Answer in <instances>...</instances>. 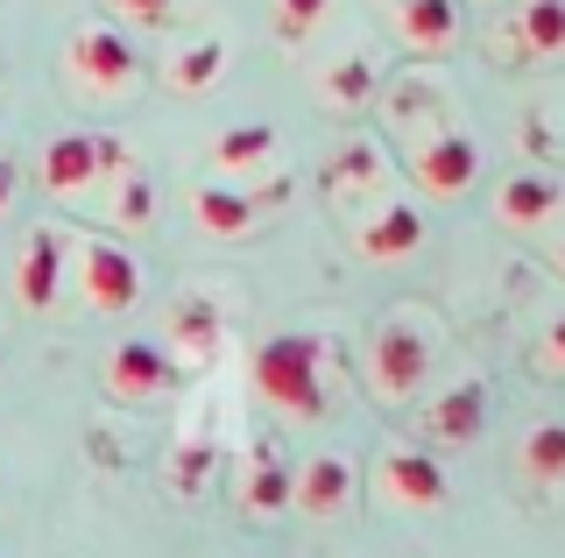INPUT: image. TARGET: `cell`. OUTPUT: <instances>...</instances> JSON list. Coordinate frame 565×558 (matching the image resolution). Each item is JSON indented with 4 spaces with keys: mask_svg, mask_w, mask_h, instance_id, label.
<instances>
[{
    "mask_svg": "<svg viewBox=\"0 0 565 558\" xmlns=\"http://www.w3.org/2000/svg\"><path fill=\"white\" fill-rule=\"evenodd\" d=\"M558 269H565V248H558Z\"/></svg>",
    "mask_w": 565,
    "mask_h": 558,
    "instance_id": "30",
    "label": "cell"
},
{
    "mask_svg": "<svg viewBox=\"0 0 565 558\" xmlns=\"http://www.w3.org/2000/svg\"><path fill=\"white\" fill-rule=\"evenodd\" d=\"M353 248H361V261H403L424 248V213L417 205H382V213H367L361 226H353Z\"/></svg>",
    "mask_w": 565,
    "mask_h": 558,
    "instance_id": "15",
    "label": "cell"
},
{
    "mask_svg": "<svg viewBox=\"0 0 565 558\" xmlns=\"http://www.w3.org/2000/svg\"><path fill=\"white\" fill-rule=\"evenodd\" d=\"M297 509L305 516H340L353 502V460H340V452H318V460L297 466Z\"/></svg>",
    "mask_w": 565,
    "mask_h": 558,
    "instance_id": "17",
    "label": "cell"
},
{
    "mask_svg": "<svg viewBox=\"0 0 565 558\" xmlns=\"http://www.w3.org/2000/svg\"><path fill=\"white\" fill-rule=\"evenodd\" d=\"M494 50H502V57H530V64L565 57V0H523V8L494 29Z\"/></svg>",
    "mask_w": 565,
    "mask_h": 558,
    "instance_id": "10",
    "label": "cell"
},
{
    "mask_svg": "<svg viewBox=\"0 0 565 558\" xmlns=\"http://www.w3.org/2000/svg\"><path fill=\"white\" fill-rule=\"evenodd\" d=\"M177 382L170 354L156 340H120L114 354H106V389L120 396V404H149V396H163Z\"/></svg>",
    "mask_w": 565,
    "mask_h": 558,
    "instance_id": "11",
    "label": "cell"
},
{
    "mask_svg": "<svg viewBox=\"0 0 565 558\" xmlns=\"http://www.w3.org/2000/svg\"><path fill=\"white\" fill-rule=\"evenodd\" d=\"M375 184H382V149L375 142H340V149H332V163H326V198L332 205L367 198Z\"/></svg>",
    "mask_w": 565,
    "mask_h": 558,
    "instance_id": "19",
    "label": "cell"
},
{
    "mask_svg": "<svg viewBox=\"0 0 565 558\" xmlns=\"http://www.w3.org/2000/svg\"><path fill=\"white\" fill-rule=\"evenodd\" d=\"M149 213H156V191H149V178H141V170H128V163H120L114 219H120V226H149Z\"/></svg>",
    "mask_w": 565,
    "mask_h": 558,
    "instance_id": "26",
    "label": "cell"
},
{
    "mask_svg": "<svg viewBox=\"0 0 565 558\" xmlns=\"http://www.w3.org/2000/svg\"><path fill=\"white\" fill-rule=\"evenodd\" d=\"M170 333H177V354L184 361H212V346H220V311L205 298H177L170 304Z\"/></svg>",
    "mask_w": 565,
    "mask_h": 558,
    "instance_id": "22",
    "label": "cell"
},
{
    "mask_svg": "<svg viewBox=\"0 0 565 558\" xmlns=\"http://www.w3.org/2000/svg\"><path fill=\"white\" fill-rule=\"evenodd\" d=\"M8 205H14V163L0 155V213H8Z\"/></svg>",
    "mask_w": 565,
    "mask_h": 558,
    "instance_id": "29",
    "label": "cell"
},
{
    "mask_svg": "<svg viewBox=\"0 0 565 558\" xmlns=\"http://www.w3.org/2000/svg\"><path fill=\"white\" fill-rule=\"evenodd\" d=\"M212 439H191V446H177V460H170V487L177 495H205V474H212Z\"/></svg>",
    "mask_w": 565,
    "mask_h": 558,
    "instance_id": "25",
    "label": "cell"
},
{
    "mask_svg": "<svg viewBox=\"0 0 565 558\" xmlns=\"http://www.w3.org/2000/svg\"><path fill=\"white\" fill-rule=\"evenodd\" d=\"M106 8H114L120 22H170L177 0H106Z\"/></svg>",
    "mask_w": 565,
    "mask_h": 558,
    "instance_id": "28",
    "label": "cell"
},
{
    "mask_svg": "<svg viewBox=\"0 0 565 558\" xmlns=\"http://www.w3.org/2000/svg\"><path fill=\"white\" fill-rule=\"evenodd\" d=\"M411 178L431 191V198H459L473 178H481V149H473V135H459V128H438V135H424L417 155H411Z\"/></svg>",
    "mask_w": 565,
    "mask_h": 558,
    "instance_id": "8",
    "label": "cell"
},
{
    "mask_svg": "<svg viewBox=\"0 0 565 558\" xmlns=\"http://www.w3.org/2000/svg\"><path fill=\"white\" fill-rule=\"evenodd\" d=\"M318 99H326L332 114H361V107H375V64H367V57H340L326 78H318Z\"/></svg>",
    "mask_w": 565,
    "mask_h": 558,
    "instance_id": "21",
    "label": "cell"
},
{
    "mask_svg": "<svg viewBox=\"0 0 565 558\" xmlns=\"http://www.w3.org/2000/svg\"><path fill=\"white\" fill-rule=\"evenodd\" d=\"M276 149H282V135L269 128V120H241V128H226L205 155H212V170H220V178H247V170H269Z\"/></svg>",
    "mask_w": 565,
    "mask_h": 558,
    "instance_id": "18",
    "label": "cell"
},
{
    "mask_svg": "<svg viewBox=\"0 0 565 558\" xmlns=\"http://www.w3.org/2000/svg\"><path fill=\"white\" fill-rule=\"evenodd\" d=\"M537 368L565 382V319H552V325H544V340H537Z\"/></svg>",
    "mask_w": 565,
    "mask_h": 558,
    "instance_id": "27",
    "label": "cell"
},
{
    "mask_svg": "<svg viewBox=\"0 0 565 558\" xmlns=\"http://www.w3.org/2000/svg\"><path fill=\"white\" fill-rule=\"evenodd\" d=\"M290 495H297V466L282 460L276 439H255V446H247V460H241V509L269 523V516L290 509Z\"/></svg>",
    "mask_w": 565,
    "mask_h": 558,
    "instance_id": "9",
    "label": "cell"
},
{
    "mask_svg": "<svg viewBox=\"0 0 565 558\" xmlns=\"http://www.w3.org/2000/svg\"><path fill=\"white\" fill-rule=\"evenodd\" d=\"M396 36L403 50H417V57H446L459 43V0H396Z\"/></svg>",
    "mask_w": 565,
    "mask_h": 558,
    "instance_id": "14",
    "label": "cell"
},
{
    "mask_svg": "<svg viewBox=\"0 0 565 558\" xmlns=\"http://www.w3.org/2000/svg\"><path fill=\"white\" fill-rule=\"evenodd\" d=\"M220 72H226V43L220 36H205V43H191V50L170 57V85H177V93H205Z\"/></svg>",
    "mask_w": 565,
    "mask_h": 558,
    "instance_id": "23",
    "label": "cell"
},
{
    "mask_svg": "<svg viewBox=\"0 0 565 558\" xmlns=\"http://www.w3.org/2000/svg\"><path fill=\"white\" fill-rule=\"evenodd\" d=\"M367 382H375L382 404H411L431 382V340H424L417 319H382L375 346H367Z\"/></svg>",
    "mask_w": 565,
    "mask_h": 558,
    "instance_id": "3",
    "label": "cell"
},
{
    "mask_svg": "<svg viewBox=\"0 0 565 558\" xmlns=\"http://www.w3.org/2000/svg\"><path fill=\"white\" fill-rule=\"evenodd\" d=\"M64 78L93 99H120L141 85V50L120 36V29H78L64 43Z\"/></svg>",
    "mask_w": 565,
    "mask_h": 558,
    "instance_id": "2",
    "label": "cell"
},
{
    "mask_svg": "<svg viewBox=\"0 0 565 558\" xmlns=\"http://www.w3.org/2000/svg\"><path fill=\"white\" fill-rule=\"evenodd\" d=\"M488 431V382H452L431 410H424V439L431 446H473Z\"/></svg>",
    "mask_w": 565,
    "mask_h": 558,
    "instance_id": "13",
    "label": "cell"
},
{
    "mask_svg": "<svg viewBox=\"0 0 565 558\" xmlns=\"http://www.w3.org/2000/svg\"><path fill=\"white\" fill-rule=\"evenodd\" d=\"M558 205H565V184L544 178V170H516V178L494 191V213H502V226H516V234H530V226H544V219H558Z\"/></svg>",
    "mask_w": 565,
    "mask_h": 558,
    "instance_id": "16",
    "label": "cell"
},
{
    "mask_svg": "<svg viewBox=\"0 0 565 558\" xmlns=\"http://www.w3.org/2000/svg\"><path fill=\"white\" fill-rule=\"evenodd\" d=\"M375 487H382V502H396V509H438V502H446V466H438L424 446H388L375 460Z\"/></svg>",
    "mask_w": 565,
    "mask_h": 558,
    "instance_id": "7",
    "label": "cell"
},
{
    "mask_svg": "<svg viewBox=\"0 0 565 558\" xmlns=\"http://www.w3.org/2000/svg\"><path fill=\"white\" fill-rule=\"evenodd\" d=\"M78 290H85L93 311L120 319V311L141 304V261L120 248V240H85L78 248Z\"/></svg>",
    "mask_w": 565,
    "mask_h": 558,
    "instance_id": "5",
    "label": "cell"
},
{
    "mask_svg": "<svg viewBox=\"0 0 565 558\" xmlns=\"http://www.w3.org/2000/svg\"><path fill=\"white\" fill-rule=\"evenodd\" d=\"M57 290H64V234L35 226L22 240V255H14V298H22V311H50Z\"/></svg>",
    "mask_w": 565,
    "mask_h": 558,
    "instance_id": "12",
    "label": "cell"
},
{
    "mask_svg": "<svg viewBox=\"0 0 565 558\" xmlns=\"http://www.w3.org/2000/svg\"><path fill=\"white\" fill-rule=\"evenodd\" d=\"M120 163H128V149H120L114 135L71 128V135H57V142L43 149V191L50 198H85L99 178H120Z\"/></svg>",
    "mask_w": 565,
    "mask_h": 558,
    "instance_id": "4",
    "label": "cell"
},
{
    "mask_svg": "<svg viewBox=\"0 0 565 558\" xmlns=\"http://www.w3.org/2000/svg\"><path fill=\"white\" fill-rule=\"evenodd\" d=\"M523 474H530V487H565V417H544L537 431L523 439Z\"/></svg>",
    "mask_w": 565,
    "mask_h": 558,
    "instance_id": "20",
    "label": "cell"
},
{
    "mask_svg": "<svg viewBox=\"0 0 565 558\" xmlns=\"http://www.w3.org/2000/svg\"><path fill=\"white\" fill-rule=\"evenodd\" d=\"M332 14V0H276L269 8V29L282 43H305V36H318V22Z\"/></svg>",
    "mask_w": 565,
    "mask_h": 558,
    "instance_id": "24",
    "label": "cell"
},
{
    "mask_svg": "<svg viewBox=\"0 0 565 558\" xmlns=\"http://www.w3.org/2000/svg\"><path fill=\"white\" fill-rule=\"evenodd\" d=\"M290 198V184H269V191H234V184H199L191 191V219L205 226L212 240H241V234H255L262 219L276 213V205Z\"/></svg>",
    "mask_w": 565,
    "mask_h": 558,
    "instance_id": "6",
    "label": "cell"
},
{
    "mask_svg": "<svg viewBox=\"0 0 565 558\" xmlns=\"http://www.w3.org/2000/svg\"><path fill=\"white\" fill-rule=\"evenodd\" d=\"M255 375V396L297 425H318L326 417V340L318 333H269L247 361Z\"/></svg>",
    "mask_w": 565,
    "mask_h": 558,
    "instance_id": "1",
    "label": "cell"
}]
</instances>
